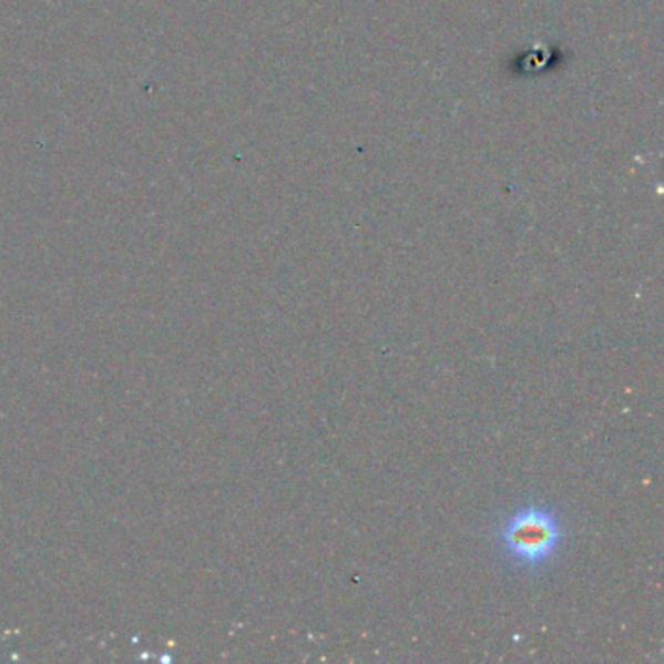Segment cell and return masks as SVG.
I'll list each match as a JSON object with an SVG mask.
<instances>
[{
  "label": "cell",
  "mask_w": 664,
  "mask_h": 664,
  "mask_svg": "<svg viewBox=\"0 0 664 664\" xmlns=\"http://www.w3.org/2000/svg\"><path fill=\"white\" fill-rule=\"evenodd\" d=\"M561 538L563 530L560 514L548 507L529 504L504 522L499 542L512 563L521 568L538 569L558 553Z\"/></svg>",
  "instance_id": "6da1fadb"
}]
</instances>
